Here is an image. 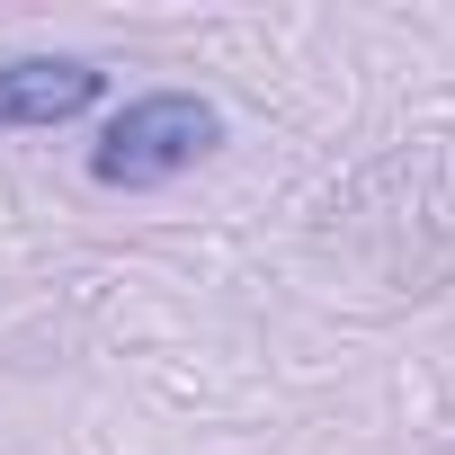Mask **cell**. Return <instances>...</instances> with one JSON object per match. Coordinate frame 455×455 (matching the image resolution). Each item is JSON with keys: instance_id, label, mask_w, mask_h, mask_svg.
<instances>
[{"instance_id": "obj_2", "label": "cell", "mask_w": 455, "mask_h": 455, "mask_svg": "<svg viewBox=\"0 0 455 455\" xmlns=\"http://www.w3.org/2000/svg\"><path fill=\"white\" fill-rule=\"evenodd\" d=\"M99 99H108V72L81 63V54H19V63H0V125H10V134L72 125Z\"/></svg>"}, {"instance_id": "obj_1", "label": "cell", "mask_w": 455, "mask_h": 455, "mask_svg": "<svg viewBox=\"0 0 455 455\" xmlns=\"http://www.w3.org/2000/svg\"><path fill=\"white\" fill-rule=\"evenodd\" d=\"M214 143H223V108H214V99H196V90H143V99H125V108L99 125L90 179H99V188H170V179H188Z\"/></svg>"}]
</instances>
